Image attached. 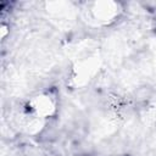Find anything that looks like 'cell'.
<instances>
[{
  "label": "cell",
  "mask_w": 156,
  "mask_h": 156,
  "mask_svg": "<svg viewBox=\"0 0 156 156\" xmlns=\"http://www.w3.org/2000/svg\"><path fill=\"white\" fill-rule=\"evenodd\" d=\"M29 108L37 117H51L56 111V101L50 94H41L29 102Z\"/></svg>",
  "instance_id": "obj_1"
}]
</instances>
